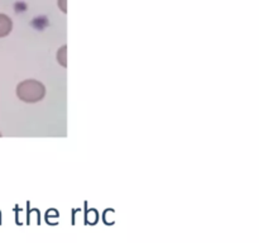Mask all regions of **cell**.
<instances>
[{
	"mask_svg": "<svg viewBox=\"0 0 259 243\" xmlns=\"http://www.w3.org/2000/svg\"><path fill=\"white\" fill-rule=\"evenodd\" d=\"M46 95V86L38 80H24L17 86V96L24 103H37Z\"/></svg>",
	"mask_w": 259,
	"mask_h": 243,
	"instance_id": "6da1fadb",
	"label": "cell"
},
{
	"mask_svg": "<svg viewBox=\"0 0 259 243\" xmlns=\"http://www.w3.org/2000/svg\"><path fill=\"white\" fill-rule=\"evenodd\" d=\"M13 22L7 14H2L0 13V38L7 37L10 32H12Z\"/></svg>",
	"mask_w": 259,
	"mask_h": 243,
	"instance_id": "7a4b0ae2",
	"label": "cell"
},
{
	"mask_svg": "<svg viewBox=\"0 0 259 243\" xmlns=\"http://www.w3.org/2000/svg\"><path fill=\"white\" fill-rule=\"evenodd\" d=\"M66 53H67V46H62L57 52V61L63 67H67V57H66Z\"/></svg>",
	"mask_w": 259,
	"mask_h": 243,
	"instance_id": "3957f363",
	"label": "cell"
},
{
	"mask_svg": "<svg viewBox=\"0 0 259 243\" xmlns=\"http://www.w3.org/2000/svg\"><path fill=\"white\" fill-rule=\"evenodd\" d=\"M63 3H65V0H58V5H60L61 10H62L63 13H67V8H66L65 5H63Z\"/></svg>",
	"mask_w": 259,
	"mask_h": 243,
	"instance_id": "277c9868",
	"label": "cell"
},
{
	"mask_svg": "<svg viewBox=\"0 0 259 243\" xmlns=\"http://www.w3.org/2000/svg\"><path fill=\"white\" fill-rule=\"evenodd\" d=\"M0 137H2V134H0Z\"/></svg>",
	"mask_w": 259,
	"mask_h": 243,
	"instance_id": "5b68a950",
	"label": "cell"
}]
</instances>
